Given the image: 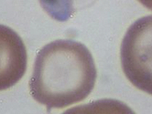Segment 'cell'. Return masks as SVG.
I'll list each match as a JSON object with an SVG mask.
<instances>
[{"label":"cell","mask_w":152,"mask_h":114,"mask_svg":"<svg viewBox=\"0 0 152 114\" xmlns=\"http://www.w3.org/2000/svg\"><path fill=\"white\" fill-rule=\"evenodd\" d=\"M41 7L53 19L65 22L75 12L74 0H39Z\"/></svg>","instance_id":"cell-4"},{"label":"cell","mask_w":152,"mask_h":114,"mask_svg":"<svg viewBox=\"0 0 152 114\" xmlns=\"http://www.w3.org/2000/svg\"><path fill=\"white\" fill-rule=\"evenodd\" d=\"M120 58L127 79L152 95V16L141 17L129 27L121 44Z\"/></svg>","instance_id":"cell-2"},{"label":"cell","mask_w":152,"mask_h":114,"mask_svg":"<svg viewBox=\"0 0 152 114\" xmlns=\"http://www.w3.org/2000/svg\"><path fill=\"white\" fill-rule=\"evenodd\" d=\"M97 71L83 44L59 39L38 53L29 80L30 94L50 112L86 99L94 89Z\"/></svg>","instance_id":"cell-1"},{"label":"cell","mask_w":152,"mask_h":114,"mask_svg":"<svg viewBox=\"0 0 152 114\" xmlns=\"http://www.w3.org/2000/svg\"><path fill=\"white\" fill-rule=\"evenodd\" d=\"M138 1L147 8L152 10V0H138Z\"/></svg>","instance_id":"cell-5"},{"label":"cell","mask_w":152,"mask_h":114,"mask_svg":"<svg viewBox=\"0 0 152 114\" xmlns=\"http://www.w3.org/2000/svg\"><path fill=\"white\" fill-rule=\"evenodd\" d=\"M27 49L16 31L0 24V91L16 85L24 76Z\"/></svg>","instance_id":"cell-3"}]
</instances>
